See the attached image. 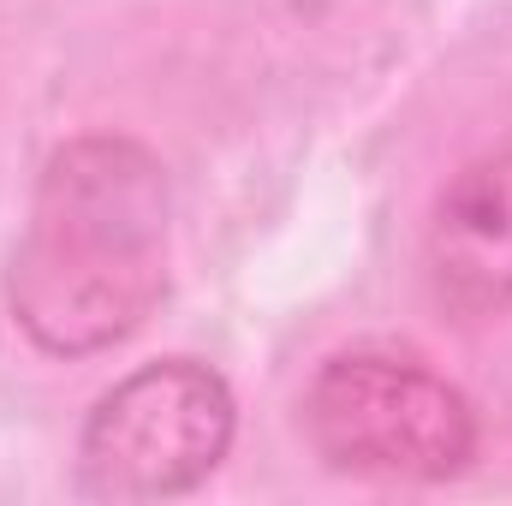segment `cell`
<instances>
[{"label":"cell","mask_w":512,"mask_h":506,"mask_svg":"<svg viewBox=\"0 0 512 506\" xmlns=\"http://www.w3.org/2000/svg\"><path fill=\"white\" fill-rule=\"evenodd\" d=\"M429 292L477 322L512 304V149L465 161L429 215Z\"/></svg>","instance_id":"277c9868"},{"label":"cell","mask_w":512,"mask_h":506,"mask_svg":"<svg viewBox=\"0 0 512 506\" xmlns=\"http://www.w3.org/2000/svg\"><path fill=\"white\" fill-rule=\"evenodd\" d=\"M322 465L376 483H447L477 459V405L405 352H340L304 387Z\"/></svg>","instance_id":"7a4b0ae2"},{"label":"cell","mask_w":512,"mask_h":506,"mask_svg":"<svg viewBox=\"0 0 512 506\" xmlns=\"http://www.w3.org/2000/svg\"><path fill=\"white\" fill-rule=\"evenodd\" d=\"M239 429L221 370L161 358L114 381L78 435V489L90 501H167L215 477Z\"/></svg>","instance_id":"3957f363"},{"label":"cell","mask_w":512,"mask_h":506,"mask_svg":"<svg viewBox=\"0 0 512 506\" xmlns=\"http://www.w3.org/2000/svg\"><path fill=\"white\" fill-rule=\"evenodd\" d=\"M167 167L120 131L48 155L6 268L12 322L54 358L120 346L167 298Z\"/></svg>","instance_id":"6da1fadb"}]
</instances>
